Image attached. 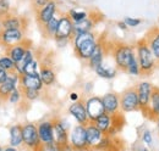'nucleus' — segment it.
I'll use <instances>...</instances> for the list:
<instances>
[{"mask_svg": "<svg viewBox=\"0 0 159 151\" xmlns=\"http://www.w3.org/2000/svg\"><path fill=\"white\" fill-rule=\"evenodd\" d=\"M135 50H136V57L139 63L142 75H151L157 66V60L153 55L146 38L139 39L136 43Z\"/></svg>", "mask_w": 159, "mask_h": 151, "instance_id": "2", "label": "nucleus"}, {"mask_svg": "<svg viewBox=\"0 0 159 151\" xmlns=\"http://www.w3.org/2000/svg\"><path fill=\"white\" fill-rule=\"evenodd\" d=\"M4 151H19L17 148H14V146H6L4 148Z\"/></svg>", "mask_w": 159, "mask_h": 151, "instance_id": "47", "label": "nucleus"}, {"mask_svg": "<svg viewBox=\"0 0 159 151\" xmlns=\"http://www.w3.org/2000/svg\"><path fill=\"white\" fill-rule=\"evenodd\" d=\"M69 113L76 119L77 124L87 126V124L89 123V118H88V114H87L86 106H84V104L81 102V101L72 102V104L69 106Z\"/></svg>", "mask_w": 159, "mask_h": 151, "instance_id": "16", "label": "nucleus"}, {"mask_svg": "<svg viewBox=\"0 0 159 151\" xmlns=\"http://www.w3.org/2000/svg\"><path fill=\"white\" fill-rule=\"evenodd\" d=\"M98 128H99L102 132L104 133L105 135H109L111 136V133H113V126H114V122H113V116L111 114H108V113H103L100 117H98L94 122H93Z\"/></svg>", "mask_w": 159, "mask_h": 151, "instance_id": "23", "label": "nucleus"}, {"mask_svg": "<svg viewBox=\"0 0 159 151\" xmlns=\"http://www.w3.org/2000/svg\"><path fill=\"white\" fill-rule=\"evenodd\" d=\"M25 40V29H4L0 36V44L7 49Z\"/></svg>", "mask_w": 159, "mask_h": 151, "instance_id": "8", "label": "nucleus"}, {"mask_svg": "<svg viewBox=\"0 0 159 151\" xmlns=\"http://www.w3.org/2000/svg\"><path fill=\"white\" fill-rule=\"evenodd\" d=\"M1 46H2V45L0 44V57H1Z\"/></svg>", "mask_w": 159, "mask_h": 151, "instance_id": "51", "label": "nucleus"}, {"mask_svg": "<svg viewBox=\"0 0 159 151\" xmlns=\"http://www.w3.org/2000/svg\"><path fill=\"white\" fill-rule=\"evenodd\" d=\"M72 43H74L75 55L80 60L88 61L98 44V40L93 32H87V33H81L75 36Z\"/></svg>", "mask_w": 159, "mask_h": 151, "instance_id": "1", "label": "nucleus"}, {"mask_svg": "<svg viewBox=\"0 0 159 151\" xmlns=\"http://www.w3.org/2000/svg\"><path fill=\"white\" fill-rule=\"evenodd\" d=\"M86 134H87V146L92 150L99 144L100 140L105 135L93 122H89L86 126Z\"/></svg>", "mask_w": 159, "mask_h": 151, "instance_id": "17", "label": "nucleus"}, {"mask_svg": "<svg viewBox=\"0 0 159 151\" xmlns=\"http://www.w3.org/2000/svg\"><path fill=\"white\" fill-rule=\"evenodd\" d=\"M53 129H54V139L55 144L60 146L66 145L70 143V134L67 132V126L64 121L59 118H53Z\"/></svg>", "mask_w": 159, "mask_h": 151, "instance_id": "11", "label": "nucleus"}, {"mask_svg": "<svg viewBox=\"0 0 159 151\" xmlns=\"http://www.w3.org/2000/svg\"><path fill=\"white\" fill-rule=\"evenodd\" d=\"M44 151H61V148H60V145L54 143V144L47 145V146L44 148Z\"/></svg>", "mask_w": 159, "mask_h": 151, "instance_id": "43", "label": "nucleus"}, {"mask_svg": "<svg viewBox=\"0 0 159 151\" xmlns=\"http://www.w3.org/2000/svg\"><path fill=\"white\" fill-rule=\"evenodd\" d=\"M49 1L50 0H32V7L37 12V11H39L42 7H44Z\"/></svg>", "mask_w": 159, "mask_h": 151, "instance_id": "39", "label": "nucleus"}, {"mask_svg": "<svg viewBox=\"0 0 159 151\" xmlns=\"http://www.w3.org/2000/svg\"><path fill=\"white\" fill-rule=\"evenodd\" d=\"M113 57H114L115 67L119 71L126 72L129 66L136 58V50L132 45L125 43H116L113 46Z\"/></svg>", "mask_w": 159, "mask_h": 151, "instance_id": "3", "label": "nucleus"}, {"mask_svg": "<svg viewBox=\"0 0 159 151\" xmlns=\"http://www.w3.org/2000/svg\"><path fill=\"white\" fill-rule=\"evenodd\" d=\"M10 132V146L19 148L23 145V133H22V124H14L9 129Z\"/></svg>", "mask_w": 159, "mask_h": 151, "instance_id": "26", "label": "nucleus"}, {"mask_svg": "<svg viewBox=\"0 0 159 151\" xmlns=\"http://www.w3.org/2000/svg\"><path fill=\"white\" fill-rule=\"evenodd\" d=\"M132 150L134 151H149V148L146 146V145L139 140V141H136V143L132 145Z\"/></svg>", "mask_w": 159, "mask_h": 151, "instance_id": "41", "label": "nucleus"}, {"mask_svg": "<svg viewBox=\"0 0 159 151\" xmlns=\"http://www.w3.org/2000/svg\"><path fill=\"white\" fill-rule=\"evenodd\" d=\"M21 97H22V93H21V89L17 87L11 94L9 95V102H11V104H19L21 100Z\"/></svg>", "mask_w": 159, "mask_h": 151, "instance_id": "38", "label": "nucleus"}, {"mask_svg": "<svg viewBox=\"0 0 159 151\" xmlns=\"http://www.w3.org/2000/svg\"><path fill=\"white\" fill-rule=\"evenodd\" d=\"M74 38V22L70 16L62 15L59 19V26L54 40H71Z\"/></svg>", "mask_w": 159, "mask_h": 151, "instance_id": "7", "label": "nucleus"}, {"mask_svg": "<svg viewBox=\"0 0 159 151\" xmlns=\"http://www.w3.org/2000/svg\"><path fill=\"white\" fill-rule=\"evenodd\" d=\"M33 60H34V51L32 50V48H30V49H27L25 56L21 58V61H19V62L16 63V72H17L19 75H22L25 67H26L31 61H33Z\"/></svg>", "mask_w": 159, "mask_h": 151, "instance_id": "30", "label": "nucleus"}, {"mask_svg": "<svg viewBox=\"0 0 159 151\" xmlns=\"http://www.w3.org/2000/svg\"><path fill=\"white\" fill-rule=\"evenodd\" d=\"M19 87L21 88H26V89H36V90H40L44 84L40 79L39 73L34 76H28V75H20V83Z\"/></svg>", "mask_w": 159, "mask_h": 151, "instance_id": "19", "label": "nucleus"}, {"mask_svg": "<svg viewBox=\"0 0 159 151\" xmlns=\"http://www.w3.org/2000/svg\"><path fill=\"white\" fill-rule=\"evenodd\" d=\"M104 111L108 114H116L120 111V95L110 92L102 96Z\"/></svg>", "mask_w": 159, "mask_h": 151, "instance_id": "14", "label": "nucleus"}, {"mask_svg": "<svg viewBox=\"0 0 159 151\" xmlns=\"http://www.w3.org/2000/svg\"><path fill=\"white\" fill-rule=\"evenodd\" d=\"M38 128V134H39L40 141L44 146L54 144L55 139H54V129H53V121L52 119H45V121H40L37 124Z\"/></svg>", "mask_w": 159, "mask_h": 151, "instance_id": "12", "label": "nucleus"}, {"mask_svg": "<svg viewBox=\"0 0 159 151\" xmlns=\"http://www.w3.org/2000/svg\"><path fill=\"white\" fill-rule=\"evenodd\" d=\"M61 148V151H75V149L72 148V145L69 143V144H66V145H62V146H60Z\"/></svg>", "mask_w": 159, "mask_h": 151, "instance_id": "44", "label": "nucleus"}, {"mask_svg": "<svg viewBox=\"0 0 159 151\" xmlns=\"http://www.w3.org/2000/svg\"><path fill=\"white\" fill-rule=\"evenodd\" d=\"M21 93H22V97H25L27 101H34L39 97L40 90H36V89H26V88H21Z\"/></svg>", "mask_w": 159, "mask_h": 151, "instance_id": "32", "label": "nucleus"}, {"mask_svg": "<svg viewBox=\"0 0 159 151\" xmlns=\"http://www.w3.org/2000/svg\"><path fill=\"white\" fill-rule=\"evenodd\" d=\"M30 48H32L31 41L27 40V39H25L23 41H21L20 44H16L14 46H10V48L5 49V51H6V55L7 56L10 57L11 60H14L15 63H17L19 61H21V58L25 56L27 49H30Z\"/></svg>", "mask_w": 159, "mask_h": 151, "instance_id": "18", "label": "nucleus"}, {"mask_svg": "<svg viewBox=\"0 0 159 151\" xmlns=\"http://www.w3.org/2000/svg\"><path fill=\"white\" fill-rule=\"evenodd\" d=\"M57 7L58 4L55 2V0H50L44 7H42L39 11L36 12V19L39 26H43L45 23H48L53 17H55L57 14Z\"/></svg>", "mask_w": 159, "mask_h": 151, "instance_id": "15", "label": "nucleus"}, {"mask_svg": "<svg viewBox=\"0 0 159 151\" xmlns=\"http://www.w3.org/2000/svg\"><path fill=\"white\" fill-rule=\"evenodd\" d=\"M20 83V75L17 72H11L7 79L0 84V101H5L9 99V95L11 94Z\"/></svg>", "mask_w": 159, "mask_h": 151, "instance_id": "13", "label": "nucleus"}, {"mask_svg": "<svg viewBox=\"0 0 159 151\" xmlns=\"http://www.w3.org/2000/svg\"><path fill=\"white\" fill-rule=\"evenodd\" d=\"M120 110L122 112L139 111V101L136 87L125 89L120 95Z\"/></svg>", "mask_w": 159, "mask_h": 151, "instance_id": "5", "label": "nucleus"}, {"mask_svg": "<svg viewBox=\"0 0 159 151\" xmlns=\"http://www.w3.org/2000/svg\"><path fill=\"white\" fill-rule=\"evenodd\" d=\"M126 73H129V75L131 76H139L142 75V72H141V67H139V61H137V57L132 61V63L129 66V68L126 70Z\"/></svg>", "mask_w": 159, "mask_h": 151, "instance_id": "36", "label": "nucleus"}, {"mask_svg": "<svg viewBox=\"0 0 159 151\" xmlns=\"http://www.w3.org/2000/svg\"><path fill=\"white\" fill-rule=\"evenodd\" d=\"M84 106L87 110V114L89 118V122H94L98 117H100L104 111V106H103V101L100 96H91L84 101Z\"/></svg>", "mask_w": 159, "mask_h": 151, "instance_id": "9", "label": "nucleus"}, {"mask_svg": "<svg viewBox=\"0 0 159 151\" xmlns=\"http://www.w3.org/2000/svg\"><path fill=\"white\" fill-rule=\"evenodd\" d=\"M144 116L149 119H156V121L159 117V87L154 85L151 100H149V106Z\"/></svg>", "mask_w": 159, "mask_h": 151, "instance_id": "21", "label": "nucleus"}, {"mask_svg": "<svg viewBox=\"0 0 159 151\" xmlns=\"http://www.w3.org/2000/svg\"><path fill=\"white\" fill-rule=\"evenodd\" d=\"M157 126H158V132H159V117L157 118Z\"/></svg>", "mask_w": 159, "mask_h": 151, "instance_id": "50", "label": "nucleus"}, {"mask_svg": "<svg viewBox=\"0 0 159 151\" xmlns=\"http://www.w3.org/2000/svg\"><path fill=\"white\" fill-rule=\"evenodd\" d=\"M38 68H39V61H38L37 58H34L33 61H31V62L25 67V70H23V73H22V75H28V76L38 75V73H39Z\"/></svg>", "mask_w": 159, "mask_h": 151, "instance_id": "33", "label": "nucleus"}, {"mask_svg": "<svg viewBox=\"0 0 159 151\" xmlns=\"http://www.w3.org/2000/svg\"><path fill=\"white\" fill-rule=\"evenodd\" d=\"M92 149L89 148H83V149H75V151H91Z\"/></svg>", "mask_w": 159, "mask_h": 151, "instance_id": "48", "label": "nucleus"}, {"mask_svg": "<svg viewBox=\"0 0 159 151\" xmlns=\"http://www.w3.org/2000/svg\"><path fill=\"white\" fill-rule=\"evenodd\" d=\"M69 97H70V100H71L72 102L79 101V94H77V93H75V92H74V93H70V96H69Z\"/></svg>", "mask_w": 159, "mask_h": 151, "instance_id": "45", "label": "nucleus"}, {"mask_svg": "<svg viewBox=\"0 0 159 151\" xmlns=\"http://www.w3.org/2000/svg\"><path fill=\"white\" fill-rule=\"evenodd\" d=\"M118 27H119L120 29H122V31H126V29L129 28L124 21H120V22H118Z\"/></svg>", "mask_w": 159, "mask_h": 151, "instance_id": "46", "label": "nucleus"}, {"mask_svg": "<svg viewBox=\"0 0 159 151\" xmlns=\"http://www.w3.org/2000/svg\"><path fill=\"white\" fill-rule=\"evenodd\" d=\"M9 72L6 71V70H4L1 66H0V84H2L6 79H7V77H9Z\"/></svg>", "mask_w": 159, "mask_h": 151, "instance_id": "42", "label": "nucleus"}, {"mask_svg": "<svg viewBox=\"0 0 159 151\" xmlns=\"http://www.w3.org/2000/svg\"><path fill=\"white\" fill-rule=\"evenodd\" d=\"M96 73L97 76H99L104 79H113L115 78L116 72H118V68L116 67H111V66H108L105 62H103L100 66H98L96 70Z\"/></svg>", "mask_w": 159, "mask_h": 151, "instance_id": "28", "label": "nucleus"}, {"mask_svg": "<svg viewBox=\"0 0 159 151\" xmlns=\"http://www.w3.org/2000/svg\"><path fill=\"white\" fill-rule=\"evenodd\" d=\"M104 57H105V44L98 41L92 56L89 57V60H88V66L92 70H96L98 66H100L104 62Z\"/></svg>", "mask_w": 159, "mask_h": 151, "instance_id": "22", "label": "nucleus"}, {"mask_svg": "<svg viewBox=\"0 0 159 151\" xmlns=\"http://www.w3.org/2000/svg\"><path fill=\"white\" fill-rule=\"evenodd\" d=\"M67 15L70 16V19H72V22H80V21H83L88 17V14L86 11H79V10H75V9H71Z\"/></svg>", "mask_w": 159, "mask_h": 151, "instance_id": "34", "label": "nucleus"}, {"mask_svg": "<svg viewBox=\"0 0 159 151\" xmlns=\"http://www.w3.org/2000/svg\"><path fill=\"white\" fill-rule=\"evenodd\" d=\"M2 29H23V19L16 15H12L11 12L1 19Z\"/></svg>", "mask_w": 159, "mask_h": 151, "instance_id": "25", "label": "nucleus"}, {"mask_svg": "<svg viewBox=\"0 0 159 151\" xmlns=\"http://www.w3.org/2000/svg\"><path fill=\"white\" fill-rule=\"evenodd\" d=\"M146 146H152L153 145V135L149 129H143L141 133V139H139Z\"/></svg>", "mask_w": 159, "mask_h": 151, "instance_id": "35", "label": "nucleus"}, {"mask_svg": "<svg viewBox=\"0 0 159 151\" xmlns=\"http://www.w3.org/2000/svg\"><path fill=\"white\" fill-rule=\"evenodd\" d=\"M11 6L9 0H0V19H4L10 14Z\"/></svg>", "mask_w": 159, "mask_h": 151, "instance_id": "37", "label": "nucleus"}, {"mask_svg": "<svg viewBox=\"0 0 159 151\" xmlns=\"http://www.w3.org/2000/svg\"><path fill=\"white\" fill-rule=\"evenodd\" d=\"M124 22L126 23L127 27H137L142 23V19H132V17H125Z\"/></svg>", "mask_w": 159, "mask_h": 151, "instance_id": "40", "label": "nucleus"}, {"mask_svg": "<svg viewBox=\"0 0 159 151\" xmlns=\"http://www.w3.org/2000/svg\"><path fill=\"white\" fill-rule=\"evenodd\" d=\"M58 26H59V19H57V17H53L48 23L40 26L44 37L53 38L54 39L55 34H57V31H58Z\"/></svg>", "mask_w": 159, "mask_h": 151, "instance_id": "29", "label": "nucleus"}, {"mask_svg": "<svg viewBox=\"0 0 159 151\" xmlns=\"http://www.w3.org/2000/svg\"><path fill=\"white\" fill-rule=\"evenodd\" d=\"M94 27V21L89 17H87L83 21H80V22H75L74 23V37L81 34V33H87V32H92Z\"/></svg>", "mask_w": 159, "mask_h": 151, "instance_id": "27", "label": "nucleus"}, {"mask_svg": "<svg viewBox=\"0 0 159 151\" xmlns=\"http://www.w3.org/2000/svg\"><path fill=\"white\" fill-rule=\"evenodd\" d=\"M0 66L4 70H6L9 73L16 72V63L14 62V60H11L7 55H4V56L0 57Z\"/></svg>", "mask_w": 159, "mask_h": 151, "instance_id": "31", "label": "nucleus"}, {"mask_svg": "<svg viewBox=\"0 0 159 151\" xmlns=\"http://www.w3.org/2000/svg\"><path fill=\"white\" fill-rule=\"evenodd\" d=\"M39 76L40 79L43 82V84L45 87H49V85H53L57 80V75H55V71L53 70V67L48 63H42L39 68Z\"/></svg>", "mask_w": 159, "mask_h": 151, "instance_id": "24", "label": "nucleus"}, {"mask_svg": "<svg viewBox=\"0 0 159 151\" xmlns=\"http://www.w3.org/2000/svg\"><path fill=\"white\" fill-rule=\"evenodd\" d=\"M2 24H1V19H0V36H1V33H2Z\"/></svg>", "mask_w": 159, "mask_h": 151, "instance_id": "49", "label": "nucleus"}, {"mask_svg": "<svg viewBox=\"0 0 159 151\" xmlns=\"http://www.w3.org/2000/svg\"><path fill=\"white\" fill-rule=\"evenodd\" d=\"M144 38H146L153 55L156 57V60H157V63H159V27L151 28L147 32Z\"/></svg>", "mask_w": 159, "mask_h": 151, "instance_id": "20", "label": "nucleus"}, {"mask_svg": "<svg viewBox=\"0 0 159 151\" xmlns=\"http://www.w3.org/2000/svg\"><path fill=\"white\" fill-rule=\"evenodd\" d=\"M154 85L149 82H141L136 85L137 89V95H139V111L146 114L148 106H149V100L152 96V92H153Z\"/></svg>", "mask_w": 159, "mask_h": 151, "instance_id": "6", "label": "nucleus"}, {"mask_svg": "<svg viewBox=\"0 0 159 151\" xmlns=\"http://www.w3.org/2000/svg\"><path fill=\"white\" fill-rule=\"evenodd\" d=\"M22 133H23V145L22 146H25L30 151H44L45 146L40 141L37 124L31 123V122L23 124Z\"/></svg>", "mask_w": 159, "mask_h": 151, "instance_id": "4", "label": "nucleus"}, {"mask_svg": "<svg viewBox=\"0 0 159 151\" xmlns=\"http://www.w3.org/2000/svg\"><path fill=\"white\" fill-rule=\"evenodd\" d=\"M70 144L74 149H83L87 146V134H86V126L76 124L70 132Z\"/></svg>", "mask_w": 159, "mask_h": 151, "instance_id": "10", "label": "nucleus"}]
</instances>
